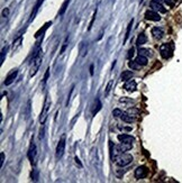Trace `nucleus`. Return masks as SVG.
Returning a JSON list of instances; mask_svg holds the SVG:
<instances>
[{
	"mask_svg": "<svg viewBox=\"0 0 182 183\" xmlns=\"http://www.w3.org/2000/svg\"><path fill=\"white\" fill-rule=\"evenodd\" d=\"M153 1H154V2H159V4H162L164 0H153Z\"/></svg>",
	"mask_w": 182,
	"mask_h": 183,
	"instance_id": "nucleus-40",
	"label": "nucleus"
},
{
	"mask_svg": "<svg viewBox=\"0 0 182 183\" xmlns=\"http://www.w3.org/2000/svg\"><path fill=\"white\" fill-rule=\"evenodd\" d=\"M48 108H50V101H48V99H46L45 100V103H44V107H43V111H42V114H41V124L43 125L45 123V120H46V117H47V112H48Z\"/></svg>",
	"mask_w": 182,
	"mask_h": 183,
	"instance_id": "nucleus-6",
	"label": "nucleus"
},
{
	"mask_svg": "<svg viewBox=\"0 0 182 183\" xmlns=\"http://www.w3.org/2000/svg\"><path fill=\"white\" fill-rule=\"evenodd\" d=\"M133 55H134V48H133V47H131V50H129V51H128V57H129V59H131V56H133Z\"/></svg>",
	"mask_w": 182,
	"mask_h": 183,
	"instance_id": "nucleus-34",
	"label": "nucleus"
},
{
	"mask_svg": "<svg viewBox=\"0 0 182 183\" xmlns=\"http://www.w3.org/2000/svg\"><path fill=\"white\" fill-rule=\"evenodd\" d=\"M135 61L138 63L139 65H142V66H145L146 64H147V57L144 56V55H138Z\"/></svg>",
	"mask_w": 182,
	"mask_h": 183,
	"instance_id": "nucleus-18",
	"label": "nucleus"
},
{
	"mask_svg": "<svg viewBox=\"0 0 182 183\" xmlns=\"http://www.w3.org/2000/svg\"><path fill=\"white\" fill-rule=\"evenodd\" d=\"M66 43H67V39H66L65 42H64V44H63V47H62V50H61V53H63V52H64V50H65V47H66Z\"/></svg>",
	"mask_w": 182,
	"mask_h": 183,
	"instance_id": "nucleus-38",
	"label": "nucleus"
},
{
	"mask_svg": "<svg viewBox=\"0 0 182 183\" xmlns=\"http://www.w3.org/2000/svg\"><path fill=\"white\" fill-rule=\"evenodd\" d=\"M133 75H134V73L131 71H123V73L120 75V79L123 81H128L133 78Z\"/></svg>",
	"mask_w": 182,
	"mask_h": 183,
	"instance_id": "nucleus-16",
	"label": "nucleus"
},
{
	"mask_svg": "<svg viewBox=\"0 0 182 183\" xmlns=\"http://www.w3.org/2000/svg\"><path fill=\"white\" fill-rule=\"evenodd\" d=\"M50 25H51V22H47V24H45V25H44V27H43V29L41 28V29H39L36 33V35H35V36L38 37V36H41V34H44V33H45V30L48 28V26H50Z\"/></svg>",
	"mask_w": 182,
	"mask_h": 183,
	"instance_id": "nucleus-24",
	"label": "nucleus"
},
{
	"mask_svg": "<svg viewBox=\"0 0 182 183\" xmlns=\"http://www.w3.org/2000/svg\"><path fill=\"white\" fill-rule=\"evenodd\" d=\"M146 42H147V37L144 34H139V36L137 37V41H136V44L141 46V45L145 44Z\"/></svg>",
	"mask_w": 182,
	"mask_h": 183,
	"instance_id": "nucleus-19",
	"label": "nucleus"
},
{
	"mask_svg": "<svg viewBox=\"0 0 182 183\" xmlns=\"http://www.w3.org/2000/svg\"><path fill=\"white\" fill-rule=\"evenodd\" d=\"M145 18L148 20H152V22H159L161 20V16L153 10H147L145 13Z\"/></svg>",
	"mask_w": 182,
	"mask_h": 183,
	"instance_id": "nucleus-5",
	"label": "nucleus"
},
{
	"mask_svg": "<svg viewBox=\"0 0 182 183\" xmlns=\"http://www.w3.org/2000/svg\"><path fill=\"white\" fill-rule=\"evenodd\" d=\"M79 50H80V55L81 56H82V57H83V56H86V55H87V52H88V45L86 44V43H83V42H82V43L80 44V48H79Z\"/></svg>",
	"mask_w": 182,
	"mask_h": 183,
	"instance_id": "nucleus-20",
	"label": "nucleus"
},
{
	"mask_svg": "<svg viewBox=\"0 0 182 183\" xmlns=\"http://www.w3.org/2000/svg\"><path fill=\"white\" fill-rule=\"evenodd\" d=\"M128 65L131 66L133 70H139V69H141V66H142V65H139L136 61H131V62L128 63Z\"/></svg>",
	"mask_w": 182,
	"mask_h": 183,
	"instance_id": "nucleus-25",
	"label": "nucleus"
},
{
	"mask_svg": "<svg viewBox=\"0 0 182 183\" xmlns=\"http://www.w3.org/2000/svg\"><path fill=\"white\" fill-rule=\"evenodd\" d=\"M41 63H42V56H39L38 59H36L33 63H32V72H30V76H34L35 74L37 73V71H38V69H39V65H41Z\"/></svg>",
	"mask_w": 182,
	"mask_h": 183,
	"instance_id": "nucleus-8",
	"label": "nucleus"
},
{
	"mask_svg": "<svg viewBox=\"0 0 182 183\" xmlns=\"http://www.w3.org/2000/svg\"><path fill=\"white\" fill-rule=\"evenodd\" d=\"M120 118L123 119V121H125V123H128V124H131L135 119L131 117V116H129V115H127V114H124L123 112V115L120 116Z\"/></svg>",
	"mask_w": 182,
	"mask_h": 183,
	"instance_id": "nucleus-21",
	"label": "nucleus"
},
{
	"mask_svg": "<svg viewBox=\"0 0 182 183\" xmlns=\"http://www.w3.org/2000/svg\"><path fill=\"white\" fill-rule=\"evenodd\" d=\"M164 1H165V4H167L168 6H170V7L175 6V4L178 2V0H164Z\"/></svg>",
	"mask_w": 182,
	"mask_h": 183,
	"instance_id": "nucleus-29",
	"label": "nucleus"
},
{
	"mask_svg": "<svg viewBox=\"0 0 182 183\" xmlns=\"http://www.w3.org/2000/svg\"><path fill=\"white\" fill-rule=\"evenodd\" d=\"M8 16H9V8H6V9L2 10V17L4 18H7Z\"/></svg>",
	"mask_w": 182,
	"mask_h": 183,
	"instance_id": "nucleus-31",
	"label": "nucleus"
},
{
	"mask_svg": "<svg viewBox=\"0 0 182 183\" xmlns=\"http://www.w3.org/2000/svg\"><path fill=\"white\" fill-rule=\"evenodd\" d=\"M124 89H126L127 91H135L136 90V82L134 80H131L128 82H126L124 86Z\"/></svg>",
	"mask_w": 182,
	"mask_h": 183,
	"instance_id": "nucleus-15",
	"label": "nucleus"
},
{
	"mask_svg": "<svg viewBox=\"0 0 182 183\" xmlns=\"http://www.w3.org/2000/svg\"><path fill=\"white\" fill-rule=\"evenodd\" d=\"M69 2H70V0H65L64 1V4L62 5V8H61V10H60V15H64V13H65L66 8H67V6H69Z\"/></svg>",
	"mask_w": 182,
	"mask_h": 183,
	"instance_id": "nucleus-26",
	"label": "nucleus"
},
{
	"mask_svg": "<svg viewBox=\"0 0 182 183\" xmlns=\"http://www.w3.org/2000/svg\"><path fill=\"white\" fill-rule=\"evenodd\" d=\"M139 55H144L146 57H152L153 56V51L150 50V48H143V47H139L138 50Z\"/></svg>",
	"mask_w": 182,
	"mask_h": 183,
	"instance_id": "nucleus-14",
	"label": "nucleus"
},
{
	"mask_svg": "<svg viewBox=\"0 0 182 183\" xmlns=\"http://www.w3.org/2000/svg\"><path fill=\"white\" fill-rule=\"evenodd\" d=\"M22 35H19V36L15 39L14 44H13V50H14V51H17V50L20 47V45H22Z\"/></svg>",
	"mask_w": 182,
	"mask_h": 183,
	"instance_id": "nucleus-17",
	"label": "nucleus"
},
{
	"mask_svg": "<svg viewBox=\"0 0 182 183\" xmlns=\"http://www.w3.org/2000/svg\"><path fill=\"white\" fill-rule=\"evenodd\" d=\"M47 78H48V70H47V71H46V73H45V76H44V80H43V84H45V83H46Z\"/></svg>",
	"mask_w": 182,
	"mask_h": 183,
	"instance_id": "nucleus-33",
	"label": "nucleus"
},
{
	"mask_svg": "<svg viewBox=\"0 0 182 183\" xmlns=\"http://www.w3.org/2000/svg\"><path fill=\"white\" fill-rule=\"evenodd\" d=\"M90 74L91 75L93 74V65H91V67H90Z\"/></svg>",
	"mask_w": 182,
	"mask_h": 183,
	"instance_id": "nucleus-39",
	"label": "nucleus"
},
{
	"mask_svg": "<svg viewBox=\"0 0 182 183\" xmlns=\"http://www.w3.org/2000/svg\"><path fill=\"white\" fill-rule=\"evenodd\" d=\"M96 101H97V106H96L93 111H92V115L98 114V111L101 109V107H102V104H101V102H100V100H99V99H96Z\"/></svg>",
	"mask_w": 182,
	"mask_h": 183,
	"instance_id": "nucleus-23",
	"label": "nucleus"
},
{
	"mask_svg": "<svg viewBox=\"0 0 182 183\" xmlns=\"http://www.w3.org/2000/svg\"><path fill=\"white\" fill-rule=\"evenodd\" d=\"M118 140L120 143H131L134 142V137H131L129 135H126V134H123V135H118Z\"/></svg>",
	"mask_w": 182,
	"mask_h": 183,
	"instance_id": "nucleus-11",
	"label": "nucleus"
},
{
	"mask_svg": "<svg viewBox=\"0 0 182 183\" xmlns=\"http://www.w3.org/2000/svg\"><path fill=\"white\" fill-rule=\"evenodd\" d=\"M151 7L153 8V9H155L156 11H160V13H162V14H165L167 13V9L163 7L161 4H159V2H151Z\"/></svg>",
	"mask_w": 182,
	"mask_h": 183,
	"instance_id": "nucleus-13",
	"label": "nucleus"
},
{
	"mask_svg": "<svg viewBox=\"0 0 182 183\" xmlns=\"http://www.w3.org/2000/svg\"><path fill=\"white\" fill-rule=\"evenodd\" d=\"M35 157H36V146L34 143H32L28 151V158L32 164H35Z\"/></svg>",
	"mask_w": 182,
	"mask_h": 183,
	"instance_id": "nucleus-7",
	"label": "nucleus"
},
{
	"mask_svg": "<svg viewBox=\"0 0 182 183\" xmlns=\"http://www.w3.org/2000/svg\"><path fill=\"white\" fill-rule=\"evenodd\" d=\"M4 162H5V154L1 153V166L4 165Z\"/></svg>",
	"mask_w": 182,
	"mask_h": 183,
	"instance_id": "nucleus-37",
	"label": "nucleus"
},
{
	"mask_svg": "<svg viewBox=\"0 0 182 183\" xmlns=\"http://www.w3.org/2000/svg\"><path fill=\"white\" fill-rule=\"evenodd\" d=\"M151 33H152V35H153L155 39H161L163 37V35H164V32L160 27H153L152 30H151Z\"/></svg>",
	"mask_w": 182,
	"mask_h": 183,
	"instance_id": "nucleus-10",
	"label": "nucleus"
},
{
	"mask_svg": "<svg viewBox=\"0 0 182 183\" xmlns=\"http://www.w3.org/2000/svg\"><path fill=\"white\" fill-rule=\"evenodd\" d=\"M64 151H65V135H63L61 137L58 146H56V157L61 158L63 156V154H64Z\"/></svg>",
	"mask_w": 182,
	"mask_h": 183,
	"instance_id": "nucleus-3",
	"label": "nucleus"
},
{
	"mask_svg": "<svg viewBox=\"0 0 182 183\" xmlns=\"http://www.w3.org/2000/svg\"><path fill=\"white\" fill-rule=\"evenodd\" d=\"M131 26H133V19H131L129 24H128V26H127V30H126V35H125V38H124V43L127 42V39H128V37L131 35Z\"/></svg>",
	"mask_w": 182,
	"mask_h": 183,
	"instance_id": "nucleus-22",
	"label": "nucleus"
},
{
	"mask_svg": "<svg viewBox=\"0 0 182 183\" xmlns=\"http://www.w3.org/2000/svg\"><path fill=\"white\" fill-rule=\"evenodd\" d=\"M32 177H33V179H34L35 181L37 180V170H36V168H35V170H33V173H32Z\"/></svg>",
	"mask_w": 182,
	"mask_h": 183,
	"instance_id": "nucleus-32",
	"label": "nucleus"
},
{
	"mask_svg": "<svg viewBox=\"0 0 182 183\" xmlns=\"http://www.w3.org/2000/svg\"><path fill=\"white\" fill-rule=\"evenodd\" d=\"M74 161H75V163H77V164H78V165H79V168H82V164H81L80 160H79V158H78V157H75V158H74Z\"/></svg>",
	"mask_w": 182,
	"mask_h": 183,
	"instance_id": "nucleus-35",
	"label": "nucleus"
},
{
	"mask_svg": "<svg viewBox=\"0 0 182 183\" xmlns=\"http://www.w3.org/2000/svg\"><path fill=\"white\" fill-rule=\"evenodd\" d=\"M114 161H115V163H116L118 166L124 168V166H126V165L131 164V161H133V156H131V154L122 153V154H119L117 157H115Z\"/></svg>",
	"mask_w": 182,
	"mask_h": 183,
	"instance_id": "nucleus-1",
	"label": "nucleus"
},
{
	"mask_svg": "<svg viewBox=\"0 0 182 183\" xmlns=\"http://www.w3.org/2000/svg\"><path fill=\"white\" fill-rule=\"evenodd\" d=\"M174 50V45L173 43H164L160 46V54L163 59L168 60L172 56Z\"/></svg>",
	"mask_w": 182,
	"mask_h": 183,
	"instance_id": "nucleus-2",
	"label": "nucleus"
},
{
	"mask_svg": "<svg viewBox=\"0 0 182 183\" xmlns=\"http://www.w3.org/2000/svg\"><path fill=\"white\" fill-rule=\"evenodd\" d=\"M44 0H38L36 2V5H35V7H34V9H33V11H32V14H30V18H29V22H32L34 18H35V16H36V14L38 13V9H39V7L42 6V4H43Z\"/></svg>",
	"mask_w": 182,
	"mask_h": 183,
	"instance_id": "nucleus-12",
	"label": "nucleus"
},
{
	"mask_svg": "<svg viewBox=\"0 0 182 183\" xmlns=\"http://www.w3.org/2000/svg\"><path fill=\"white\" fill-rule=\"evenodd\" d=\"M148 174V170L146 166H138L135 170V177L136 179H144Z\"/></svg>",
	"mask_w": 182,
	"mask_h": 183,
	"instance_id": "nucleus-4",
	"label": "nucleus"
},
{
	"mask_svg": "<svg viewBox=\"0 0 182 183\" xmlns=\"http://www.w3.org/2000/svg\"><path fill=\"white\" fill-rule=\"evenodd\" d=\"M122 115H123V111L120 109H115L112 111V116H114V117H120Z\"/></svg>",
	"mask_w": 182,
	"mask_h": 183,
	"instance_id": "nucleus-28",
	"label": "nucleus"
},
{
	"mask_svg": "<svg viewBox=\"0 0 182 183\" xmlns=\"http://www.w3.org/2000/svg\"><path fill=\"white\" fill-rule=\"evenodd\" d=\"M8 45H6L4 48H2V51H1V64L4 63V61H5V55L7 54V51H8Z\"/></svg>",
	"mask_w": 182,
	"mask_h": 183,
	"instance_id": "nucleus-27",
	"label": "nucleus"
},
{
	"mask_svg": "<svg viewBox=\"0 0 182 183\" xmlns=\"http://www.w3.org/2000/svg\"><path fill=\"white\" fill-rule=\"evenodd\" d=\"M44 138V128L42 129L41 128V132H39V139H43Z\"/></svg>",
	"mask_w": 182,
	"mask_h": 183,
	"instance_id": "nucleus-36",
	"label": "nucleus"
},
{
	"mask_svg": "<svg viewBox=\"0 0 182 183\" xmlns=\"http://www.w3.org/2000/svg\"><path fill=\"white\" fill-rule=\"evenodd\" d=\"M17 70H13L10 73L7 75V78H6V80H5V86H10L13 82L15 81L16 79V76H17Z\"/></svg>",
	"mask_w": 182,
	"mask_h": 183,
	"instance_id": "nucleus-9",
	"label": "nucleus"
},
{
	"mask_svg": "<svg viewBox=\"0 0 182 183\" xmlns=\"http://www.w3.org/2000/svg\"><path fill=\"white\" fill-rule=\"evenodd\" d=\"M111 86H112V81H110L109 83H108V86H107V88H106V92H105V95H106V97L109 95V91H110V89H111Z\"/></svg>",
	"mask_w": 182,
	"mask_h": 183,
	"instance_id": "nucleus-30",
	"label": "nucleus"
}]
</instances>
